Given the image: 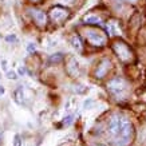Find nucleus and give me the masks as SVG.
Instances as JSON below:
<instances>
[{"label":"nucleus","instance_id":"f257e3e1","mask_svg":"<svg viewBox=\"0 0 146 146\" xmlns=\"http://www.w3.org/2000/svg\"><path fill=\"white\" fill-rule=\"evenodd\" d=\"M133 125H131V122L126 118L123 122V126H122V129H121L119 134L115 137V146H127L129 142L131 141V138H133Z\"/></svg>","mask_w":146,"mask_h":146},{"label":"nucleus","instance_id":"f03ea898","mask_svg":"<svg viewBox=\"0 0 146 146\" xmlns=\"http://www.w3.org/2000/svg\"><path fill=\"white\" fill-rule=\"evenodd\" d=\"M107 89L114 97L122 98L125 97V94L127 91V84L122 78H114L107 83Z\"/></svg>","mask_w":146,"mask_h":146},{"label":"nucleus","instance_id":"7ed1b4c3","mask_svg":"<svg viewBox=\"0 0 146 146\" xmlns=\"http://www.w3.org/2000/svg\"><path fill=\"white\" fill-rule=\"evenodd\" d=\"M113 50L117 54V56L119 58V60H122V62H130L133 59L131 50L129 48L127 44H125L123 42H115L113 44Z\"/></svg>","mask_w":146,"mask_h":146},{"label":"nucleus","instance_id":"20e7f679","mask_svg":"<svg viewBox=\"0 0 146 146\" xmlns=\"http://www.w3.org/2000/svg\"><path fill=\"white\" fill-rule=\"evenodd\" d=\"M125 119H126V118L122 117V115H119V114L113 115L110 119H109V123H107V131H109V134L113 135L114 138L117 137V135L119 134L122 126H123Z\"/></svg>","mask_w":146,"mask_h":146},{"label":"nucleus","instance_id":"39448f33","mask_svg":"<svg viewBox=\"0 0 146 146\" xmlns=\"http://www.w3.org/2000/svg\"><path fill=\"white\" fill-rule=\"evenodd\" d=\"M86 38H87V42L90 44L95 46V47H102V46L106 44L107 42V38L98 30H87L86 31Z\"/></svg>","mask_w":146,"mask_h":146},{"label":"nucleus","instance_id":"423d86ee","mask_svg":"<svg viewBox=\"0 0 146 146\" xmlns=\"http://www.w3.org/2000/svg\"><path fill=\"white\" fill-rule=\"evenodd\" d=\"M68 16H70V11L66 7H62V5H55L50 11V19L54 23H62Z\"/></svg>","mask_w":146,"mask_h":146},{"label":"nucleus","instance_id":"0eeeda50","mask_svg":"<svg viewBox=\"0 0 146 146\" xmlns=\"http://www.w3.org/2000/svg\"><path fill=\"white\" fill-rule=\"evenodd\" d=\"M28 12H30V15L32 16V19L35 20V23L38 26L44 27L46 24H47V16H46V13L43 12V11L36 9V8H30Z\"/></svg>","mask_w":146,"mask_h":146},{"label":"nucleus","instance_id":"6e6552de","mask_svg":"<svg viewBox=\"0 0 146 146\" xmlns=\"http://www.w3.org/2000/svg\"><path fill=\"white\" fill-rule=\"evenodd\" d=\"M66 71L67 74L72 78H76V76H79V64L76 62V59L74 56H70L68 58V60H67V64H66Z\"/></svg>","mask_w":146,"mask_h":146},{"label":"nucleus","instance_id":"1a4fd4ad","mask_svg":"<svg viewBox=\"0 0 146 146\" xmlns=\"http://www.w3.org/2000/svg\"><path fill=\"white\" fill-rule=\"evenodd\" d=\"M111 67V63L109 59H103L101 63H99V66L97 67V70H95V78L98 79H102L103 76H106V74L109 72Z\"/></svg>","mask_w":146,"mask_h":146},{"label":"nucleus","instance_id":"9d476101","mask_svg":"<svg viewBox=\"0 0 146 146\" xmlns=\"http://www.w3.org/2000/svg\"><path fill=\"white\" fill-rule=\"evenodd\" d=\"M106 30H107V32H109V35H110V36L122 35V31H121L119 26H118V23L115 22V20H110V22L107 23Z\"/></svg>","mask_w":146,"mask_h":146},{"label":"nucleus","instance_id":"9b49d317","mask_svg":"<svg viewBox=\"0 0 146 146\" xmlns=\"http://www.w3.org/2000/svg\"><path fill=\"white\" fill-rule=\"evenodd\" d=\"M83 22H84V24H98V26L103 24L102 19L99 16H97V15H87V16H84Z\"/></svg>","mask_w":146,"mask_h":146},{"label":"nucleus","instance_id":"f8f14e48","mask_svg":"<svg viewBox=\"0 0 146 146\" xmlns=\"http://www.w3.org/2000/svg\"><path fill=\"white\" fill-rule=\"evenodd\" d=\"M70 42H71V46H72V47H74L76 51H80V50H82V42H80V38L78 35H74V36H72Z\"/></svg>","mask_w":146,"mask_h":146},{"label":"nucleus","instance_id":"ddd939ff","mask_svg":"<svg viewBox=\"0 0 146 146\" xmlns=\"http://www.w3.org/2000/svg\"><path fill=\"white\" fill-rule=\"evenodd\" d=\"M63 58H64V55H63L62 52H56V54H54V55H51L50 56V63H60L63 60Z\"/></svg>","mask_w":146,"mask_h":146},{"label":"nucleus","instance_id":"4468645a","mask_svg":"<svg viewBox=\"0 0 146 146\" xmlns=\"http://www.w3.org/2000/svg\"><path fill=\"white\" fill-rule=\"evenodd\" d=\"M13 95H15V102L16 103H19V105H22L23 103V90L22 89H18L15 90V93H13Z\"/></svg>","mask_w":146,"mask_h":146},{"label":"nucleus","instance_id":"2eb2a0df","mask_svg":"<svg viewBox=\"0 0 146 146\" xmlns=\"http://www.w3.org/2000/svg\"><path fill=\"white\" fill-rule=\"evenodd\" d=\"M13 146H22V138L19 134H16L13 138Z\"/></svg>","mask_w":146,"mask_h":146},{"label":"nucleus","instance_id":"dca6fc26","mask_svg":"<svg viewBox=\"0 0 146 146\" xmlns=\"http://www.w3.org/2000/svg\"><path fill=\"white\" fill-rule=\"evenodd\" d=\"M7 76H8L9 79H16V78H18L16 72H13V71H8V72H7Z\"/></svg>","mask_w":146,"mask_h":146},{"label":"nucleus","instance_id":"f3484780","mask_svg":"<svg viewBox=\"0 0 146 146\" xmlns=\"http://www.w3.org/2000/svg\"><path fill=\"white\" fill-rule=\"evenodd\" d=\"M5 40H7V42H16V36L15 35H8V36H5Z\"/></svg>","mask_w":146,"mask_h":146},{"label":"nucleus","instance_id":"a211bd4d","mask_svg":"<svg viewBox=\"0 0 146 146\" xmlns=\"http://www.w3.org/2000/svg\"><path fill=\"white\" fill-rule=\"evenodd\" d=\"M71 122H72V117H67V118H64V121H63V123L66 125V126H68V125L71 123Z\"/></svg>","mask_w":146,"mask_h":146},{"label":"nucleus","instance_id":"6ab92c4d","mask_svg":"<svg viewBox=\"0 0 146 146\" xmlns=\"http://www.w3.org/2000/svg\"><path fill=\"white\" fill-rule=\"evenodd\" d=\"M27 50H28V52H34V51H35V46H34V43H30V44L27 46Z\"/></svg>","mask_w":146,"mask_h":146},{"label":"nucleus","instance_id":"aec40b11","mask_svg":"<svg viewBox=\"0 0 146 146\" xmlns=\"http://www.w3.org/2000/svg\"><path fill=\"white\" fill-rule=\"evenodd\" d=\"M19 74H20V75H24V74H26V68H24V67H20V68H19Z\"/></svg>","mask_w":146,"mask_h":146},{"label":"nucleus","instance_id":"412c9836","mask_svg":"<svg viewBox=\"0 0 146 146\" xmlns=\"http://www.w3.org/2000/svg\"><path fill=\"white\" fill-rule=\"evenodd\" d=\"M3 94H4V87L0 86V95H3Z\"/></svg>","mask_w":146,"mask_h":146},{"label":"nucleus","instance_id":"4be33fe9","mask_svg":"<svg viewBox=\"0 0 146 146\" xmlns=\"http://www.w3.org/2000/svg\"><path fill=\"white\" fill-rule=\"evenodd\" d=\"M30 1H32V3H40L42 0H30Z\"/></svg>","mask_w":146,"mask_h":146},{"label":"nucleus","instance_id":"5701e85b","mask_svg":"<svg viewBox=\"0 0 146 146\" xmlns=\"http://www.w3.org/2000/svg\"><path fill=\"white\" fill-rule=\"evenodd\" d=\"M95 146H105V145H101V143H97V145Z\"/></svg>","mask_w":146,"mask_h":146},{"label":"nucleus","instance_id":"b1692460","mask_svg":"<svg viewBox=\"0 0 146 146\" xmlns=\"http://www.w3.org/2000/svg\"><path fill=\"white\" fill-rule=\"evenodd\" d=\"M66 1H68V3H71V1H72V0H66Z\"/></svg>","mask_w":146,"mask_h":146},{"label":"nucleus","instance_id":"393cba45","mask_svg":"<svg viewBox=\"0 0 146 146\" xmlns=\"http://www.w3.org/2000/svg\"><path fill=\"white\" fill-rule=\"evenodd\" d=\"M0 142H1V135H0Z\"/></svg>","mask_w":146,"mask_h":146}]
</instances>
